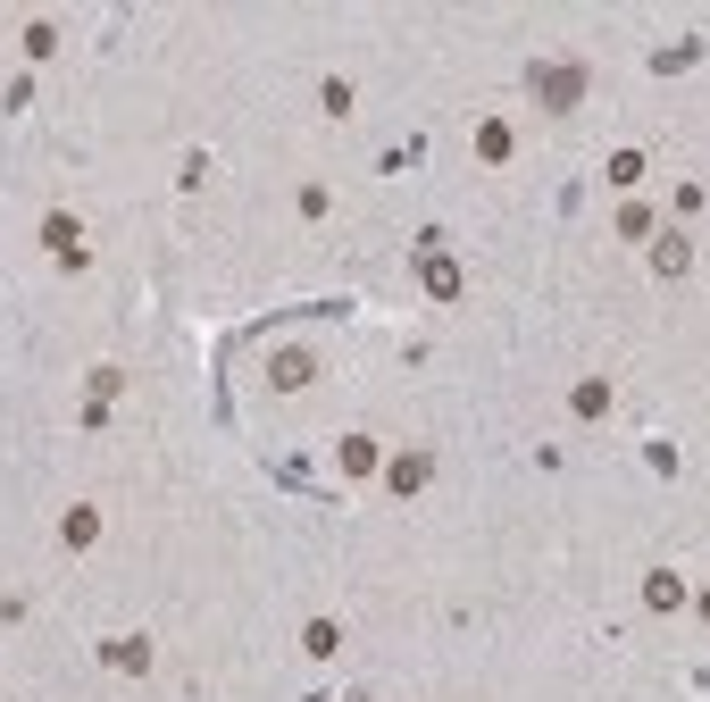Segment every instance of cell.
I'll list each match as a JSON object with an SVG mask.
<instances>
[{"label":"cell","instance_id":"cell-13","mask_svg":"<svg viewBox=\"0 0 710 702\" xmlns=\"http://www.w3.org/2000/svg\"><path fill=\"white\" fill-rule=\"evenodd\" d=\"M610 184H644V151H619V159H610Z\"/></svg>","mask_w":710,"mask_h":702},{"label":"cell","instance_id":"cell-6","mask_svg":"<svg viewBox=\"0 0 710 702\" xmlns=\"http://www.w3.org/2000/svg\"><path fill=\"white\" fill-rule=\"evenodd\" d=\"M92 535H101V519H92V510L76 502V510H67V519H59V544H67V552H84Z\"/></svg>","mask_w":710,"mask_h":702},{"label":"cell","instance_id":"cell-8","mask_svg":"<svg viewBox=\"0 0 710 702\" xmlns=\"http://www.w3.org/2000/svg\"><path fill=\"white\" fill-rule=\"evenodd\" d=\"M426 293H435V301H452V293H460V268L443 260V251H426Z\"/></svg>","mask_w":710,"mask_h":702},{"label":"cell","instance_id":"cell-3","mask_svg":"<svg viewBox=\"0 0 710 702\" xmlns=\"http://www.w3.org/2000/svg\"><path fill=\"white\" fill-rule=\"evenodd\" d=\"M426 477H435V460H426V452H401V460L385 468V485H393V494H401V502H410V494H418V485H426Z\"/></svg>","mask_w":710,"mask_h":702},{"label":"cell","instance_id":"cell-12","mask_svg":"<svg viewBox=\"0 0 710 702\" xmlns=\"http://www.w3.org/2000/svg\"><path fill=\"white\" fill-rule=\"evenodd\" d=\"M477 151L485 159H510V126H502V117H485V126H477Z\"/></svg>","mask_w":710,"mask_h":702},{"label":"cell","instance_id":"cell-11","mask_svg":"<svg viewBox=\"0 0 710 702\" xmlns=\"http://www.w3.org/2000/svg\"><path fill=\"white\" fill-rule=\"evenodd\" d=\"M652 268H660V276H685V268H694V243H685V234H677V243H660Z\"/></svg>","mask_w":710,"mask_h":702},{"label":"cell","instance_id":"cell-14","mask_svg":"<svg viewBox=\"0 0 710 702\" xmlns=\"http://www.w3.org/2000/svg\"><path fill=\"white\" fill-rule=\"evenodd\" d=\"M343 468H351V477H360V468H376V443H368V435H351V443H343Z\"/></svg>","mask_w":710,"mask_h":702},{"label":"cell","instance_id":"cell-2","mask_svg":"<svg viewBox=\"0 0 710 702\" xmlns=\"http://www.w3.org/2000/svg\"><path fill=\"white\" fill-rule=\"evenodd\" d=\"M42 243H51L59 268H84V226L76 218H51V226H42Z\"/></svg>","mask_w":710,"mask_h":702},{"label":"cell","instance_id":"cell-10","mask_svg":"<svg viewBox=\"0 0 710 702\" xmlns=\"http://www.w3.org/2000/svg\"><path fill=\"white\" fill-rule=\"evenodd\" d=\"M276 385H284V393L310 385V351H276Z\"/></svg>","mask_w":710,"mask_h":702},{"label":"cell","instance_id":"cell-9","mask_svg":"<svg viewBox=\"0 0 710 702\" xmlns=\"http://www.w3.org/2000/svg\"><path fill=\"white\" fill-rule=\"evenodd\" d=\"M568 410H577V418H602V410H610V385H602V377H585L577 393H568Z\"/></svg>","mask_w":710,"mask_h":702},{"label":"cell","instance_id":"cell-5","mask_svg":"<svg viewBox=\"0 0 710 702\" xmlns=\"http://www.w3.org/2000/svg\"><path fill=\"white\" fill-rule=\"evenodd\" d=\"M301 652H310V661H335V652H343V627L335 619H310V627H301Z\"/></svg>","mask_w":710,"mask_h":702},{"label":"cell","instance_id":"cell-1","mask_svg":"<svg viewBox=\"0 0 710 702\" xmlns=\"http://www.w3.org/2000/svg\"><path fill=\"white\" fill-rule=\"evenodd\" d=\"M535 101L543 109H577L585 101V67H535Z\"/></svg>","mask_w":710,"mask_h":702},{"label":"cell","instance_id":"cell-7","mask_svg":"<svg viewBox=\"0 0 710 702\" xmlns=\"http://www.w3.org/2000/svg\"><path fill=\"white\" fill-rule=\"evenodd\" d=\"M644 602H652V611H677V602H685V577H677V569H652Z\"/></svg>","mask_w":710,"mask_h":702},{"label":"cell","instance_id":"cell-4","mask_svg":"<svg viewBox=\"0 0 710 702\" xmlns=\"http://www.w3.org/2000/svg\"><path fill=\"white\" fill-rule=\"evenodd\" d=\"M101 661H109L117 677H142V669H151V644H142V636H109V652H101Z\"/></svg>","mask_w":710,"mask_h":702}]
</instances>
